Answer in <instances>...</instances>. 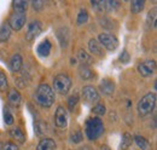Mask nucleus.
<instances>
[{"label":"nucleus","mask_w":157,"mask_h":150,"mask_svg":"<svg viewBox=\"0 0 157 150\" xmlns=\"http://www.w3.org/2000/svg\"><path fill=\"white\" fill-rule=\"evenodd\" d=\"M56 149V142L51 138H42L39 142L36 150H55Z\"/></svg>","instance_id":"15"},{"label":"nucleus","mask_w":157,"mask_h":150,"mask_svg":"<svg viewBox=\"0 0 157 150\" xmlns=\"http://www.w3.org/2000/svg\"><path fill=\"white\" fill-rule=\"evenodd\" d=\"M104 133V124L99 117H91L86 121V136L90 140H96Z\"/></svg>","instance_id":"2"},{"label":"nucleus","mask_w":157,"mask_h":150,"mask_svg":"<svg viewBox=\"0 0 157 150\" xmlns=\"http://www.w3.org/2000/svg\"><path fill=\"white\" fill-rule=\"evenodd\" d=\"M21 101H22V97H21L20 92L16 89L10 90V92H9V102H10V104H12L13 107H18L21 104Z\"/></svg>","instance_id":"19"},{"label":"nucleus","mask_w":157,"mask_h":150,"mask_svg":"<svg viewBox=\"0 0 157 150\" xmlns=\"http://www.w3.org/2000/svg\"><path fill=\"white\" fill-rule=\"evenodd\" d=\"M55 122H56V126L59 128H67V126H68V114H67V110L63 107L57 108L56 114H55Z\"/></svg>","instance_id":"9"},{"label":"nucleus","mask_w":157,"mask_h":150,"mask_svg":"<svg viewBox=\"0 0 157 150\" xmlns=\"http://www.w3.org/2000/svg\"><path fill=\"white\" fill-rule=\"evenodd\" d=\"M4 150H18V147L12 142H6L4 144Z\"/></svg>","instance_id":"36"},{"label":"nucleus","mask_w":157,"mask_h":150,"mask_svg":"<svg viewBox=\"0 0 157 150\" xmlns=\"http://www.w3.org/2000/svg\"><path fill=\"white\" fill-rule=\"evenodd\" d=\"M10 137L12 139H15L16 142L21 143V144L25 142V134L23 133V131L21 130L20 127H12L10 130Z\"/></svg>","instance_id":"17"},{"label":"nucleus","mask_w":157,"mask_h":150,"mask_svg":"<svg viewBox=\"0 0 157 150\" xmlns=\"http://www.w3.org/2000/svg\"><path fill=\"white\" fill-rule=\"evenodd\" d=\"M22 65H23V58H22L21 55L16 53V55H13L11 57L10 63H9V68H10L11 72H13V73L20 72L22 69Z\"/></svg>","instance_id":"12"},{"label":"nucleus","mask_w":157,"mask_h":150,"mask_svg":"<svg viewBox=\"0 0 157 150\" xmlns=\"http://www.w3.org/2000/svg\"><path fill=\"white\" fill-rule=\"evenodd\" d=\"M92 7L94 10H97L98 12L104 11V1H101V0H93L92 1Z\"/></svg>","instance_id":"33"},{"label":"nucleus","mask_w":157,"mask_h":150,"mask_svg":"<svg viewBox=\"0 0 157 150\" xmlns=\"http://www.w3.org/2000/svg\"><path fill=\"white\" fill-rule=\"evenodd\" d=\"M7 87H9V85H7V76H6V74L4 72L0 70V92L6 91Z\"/></svg>","instance_id":"28"},{"label":"nucleus","mask_w":157,"mask_h":150,"mask_svg":"<svg viewBox=\"0 0 157 150\" xmlns=\"http://www.w3.org/2000/svg\"><path fill=\"white\" fill-rule=\"evenodd\" d=\"M138 72L139 74L144 77H147V76H151L156 72V62L154 59H146L144 62H141L139 65H138Z\"/></svg>","instance_id":"7"},{"label":"nucleus","mask_w":157,"mask_h":150,"mask_svg":"<svg viewBox=\"0 0 157 150\" xmlns=\"http://www.w3.org/2000/svg\"><path fill=\"white\" fill-rule=\"evenodd\" d=\"M4 120H5L6 125H12L13 124V115L7 107H5V109H4Z\"/></svg>","instance_id":"31"},{"label":"nucleus","mask_w":157,"mask_h":150,"mask_svg":"<svg viewBox=\"0 0 157 150\" xmlns=\"http://www.w3.org/2000/svg\"><path fill=\"white\" fill-rule=\"evenodd\" d=\"M87 21H88V12H87V10L81 9L78 11V17H76V23H78V26H81V24L87 23Z\"/></svg>","instance_id":"26"},{"label":"nucleus","mask_w":157,"mask_h":150,"mask_svg":"<svg viewBox=\"0 0 157 150\" xmlns=\"http://www.w3.org/2000/svg\"><path fill=\"white\" fill-rule=\"evenodd\" d=\"M11 37V28L7 23L1 24L0 27V42H5L7 41Z\"/></svg>","instance_id":"20"},{"label":"nucleus","mask_w":157,"mask_h":150,"mask_svg":"<svg viewBox=\"0 0 157 150\" xmlns=\"http://www.w3.org/2000/svg\"><path fill=\"white\" fill-rule=\"evenodd\" d=\"M51 49H52V45L48 40H45L42 42H40L36 51H38V55L41 57H47L51 52Z\"/></svg>","instance_id":"16"},{"label":"nucleus","mask_w":157,"mask_h":150,"mask_svg":"<svg viewBox=\"0 0 157 150\" xmlns=\"http://www.w3.org/2000/svg\"><path fill=\"white\" fill-rule=\"evenodd\" d=\"M0 150H4V144L0 142Z\"/></svg>","instance_id":"39"},{"label":"nucleus","mask_w":157,"mask_h":150,"mask_svg":"<svg viewBox=\"0 0 157 150\" xmlns=\"http://www.w3.org/2000/svg\"><path fill=\"white\" fill-rule=\"evenodd\" d=\"M104 150H109V149H108V148H106V147H105V145H104Z\"/></svg>","instance_id":"40"},{"label":"nucleus","mask_w":157,"mask_h":150,"mask_svg":"<svg viewBox=\"0 0 157 150\" xmlns=\"http://www.w3.org/2000/svg\"><path fill=\"white\" fill-rule=\"evenodd\" d=\"M92 112H94V114H97V115H104L105 112H106V109H105V105H104L103 103H99V104H97V105L92 109Z\"/></svg>","instance_id":"34"},{"label":"nucleus","mask_w":157,"mask_h":150,"mask_svg":"<svg viewBox=\"0 0 157 150\" xmlns=\"http://www.w3.org/2000/svg\"><path fill=\"white\" fill-rule=\"evenodd\" d=\"M78 102V94H73V96H70V97L68 98V108H69V110H70V112H73V110L75 109V107H76Z\"/></svg>","instance_id":"30"},{"label":"nucleus","mask_w":157,"mask_h":150,"mask_svg":"<svg viewBox=\"0 0 157 150\" xmlns=\"http://www.w3.org/2000/svg\"><path fill=\"white\" fill-rule=\"evenodd\" d=\"M78 59L80 61L81 65H87V67H88V65L92 63V57L90 56L86 51H83V50H81V51L78 52Z\"/></svg>","instance_id":"24"},{"label":"nucleus","mask_w":157,"mask_h":150,"mask_svg":"<svg viewBox=\"0 0 157 150\" xmlns=\"http://www.w3.org/2000/svg\"><path fill=\"white\" fill-rule=\"evenodd\" d=\"M46 124L45 122H36L35 124V131H36V134L38 136H42L45 132H46Z\"/></svg>","instance_id":"32"},{"label":"nucleus","mask_w":157,"mask_h":150,"mask_svg":"<svg viewBox=\"0 0 157 150\" xmlns=\"http://www.w3.org/2000/svg\"><path fill=\"white\" fill-rule=\"evenodd\" d=\"M53 89L59 94H67L71 89V79L67 74H58L53 79Z\"/></svg>","instance_id":"4"},{"label":"nucleus","mask_w":157,"mask_h":150,"mask_svg":"<svg viewBox=\"0 0 157 150\" xmlns=\"http://www.w3.org/2000/svg\"><path fill=\"white\" fill-rule=\"evenodd\" d=\"M56 35H57V39H58L60 47L65 49V47L69 45V40H70L69 29H68L67 27H62V28H59L58 30L56 32Z\"/></svg>","instance_id":"11"},{"label":"nucleus","mask_w":157,"mask_h":150,"mask_svg":"<svg viewBox=\"0 0 157 150\" xmlns=\"http://www.w3.org/2000/svg\"><path fill=\"white\" fill-rule=\"evenodd\" d=\"M33 7L35 9V11L40 12V11L42 10V7H44V2H42L41 0H38V1H33Z\"/></svg>","instance_id":"38"},{"label":"nucleus","mask_w":157,"mask_h":150,"mask_svg":"<svg viewBox=\"0 0 157 150\" xmlns=\"http://www.w3.org/2000/svg\"><path fill=\"white\" fill-rule=\"evenodd\" d=\"M35 102L42 108H50L53 103H55V92L53 90L46 85V84H41L38 86L35 94H34Z\"/></svg>","instance_id":"1"},{"label":"nucleus","mask_w":157,"mask_h":150,"mask_svg":"<svg viewBox=\"0 0 157 150\" xmlns=\"http://www.w3.org/2000/svg\"><path fill=\"white\" fill-rule=\"evenodd\" d=\"M27 21V15L24 11H13L9 18V26L11 30H21Z\"/></svg>","instance_id":"5"},{"label":"nucleus","mask_w":157,"mask_h":150,"mask_svg":"<svg viewBox=\"0 0 157 150\" xmlns=\"http://www.w3.org/2000/svg\"><path fill=\"white\" fill-rule=\"evenodd\" d=\"M120 62L121 63H128L129 62V55H128V52L124 50V51H122V53H121V56H120Z\"/></svg>","instance_id":"35"},{"label":"nucleus","mask_w":157,"mask_h":150,"mask_svg":"<svg viewBox=\"0 0 157 150\" xmlns=\"http://www.w3.org/2000/svg\"><path fill=\"white\" fill-rule=\"evenodd\" d=\"M156 18H157L156 9L150 10V12L147 14V17H146V27H147V29H154L156 27Z\"/></svg>","instance_id":"21"},{"label":"nucleus","mask_w":157,"mask_h":150,"mask_svg":"<svg viewBox=\"0 0 157 150\" xmlns=\"http://www.w3.org/2000/svg\"><path fill=\"white\" fill-rule=\"evenodd\" d=\"M134 142L137 143V145L139 147V149L141 150H147L150 148V142L146 139V138H144L143 136H134Z\"/></svg>","instance_id":"23"},{"label":"nucleus","mask_w":157,"mask_h":150,"mask_svg":"<svg viewBox=\"0 0 157 150\" xmlns=\"http://www.w3.org/2000/svg\"><path fill=\"white\" fill-rule=\"evenodd\" d=\"M88 50L92 55L98 57H104V51H103V47L98 42V40L96 39H91L88 41Z\"/></svg>","instance_id":"13"},{"label":"nucleus","mask_w":157,"mask_h":150,"mask_svg":"<svg viewBox=\"0 0 157 150\" xmlns=\"http://www.w3.org/2000/svg\"><path fill=\"white\" fill-rule=\"evenodd\" d=\"M82 98L86 103H96L99 99V93L96 87L93 86H85L82 89Z\"/></svg>","instance_id":"8"},{"label":"nucleus","mask_w":157,"mask_h":150,"mask_svg":"<svg viewBox=\"0 0 157 150\" xmlns=\"http://www.w3.org/2000/svg\"><path fill=\"white\" fill-rule=\"evenodd\" d=\"M98 42L103 45L108 51H115L118 46L117 38L110 33H100L98 35Z\"/></svg>","instance_id":"6"},{"label":"nucleus","mask_w":157,"mask_h":150,"mask_svg":"<svg viewBox=\"0 0 157 150\" xmlns=\"http://www.w3.org/2000/svg\"><path fill=\"white\" fill-rule=\"evenodd\" d=\"M132 140H133V137H132L128 132L123 133L122 139H121V144H120V150H127L128 149V148L131 147V144H132Z\"/></svg>","instance_id":"22"},{"label":"nucleus","mask_w":157,"mask_h":150,"mask_svg":"<svg viewBox=\"0 0 157 150\" xmlns=\"http://www.w3.org/2000/svg\"><path fill=\"white\" fill-rule=\"evenodd\" d=\"M12 6H13V11H24L25 12V10L28 7V2L24 0H16V1H13Z\"/></svg>","instance_id":"27"},{"label":"nucleus","mask_w":157,"mask_h":150,"mask_svg":"<svg viewBox=\"0 0 157 150\" xmlns=\"http://www.w3.org/2000/svg\"><path fill=\"white\" fill-rule=\"evenodd\" d=\"M82 133H81V131H78L76 133H74L73 134V138H71V140L74 142V143H80L81 140H82Z\"/></svg>","instance_id":"37"},{"label":"nucleus","mask_w":157,"mask_h":150,"mask_svg":"<svg viewBox=\"0 0 157 150\" xmlns=\"http://www.w3.org/2000/svg\"><path fill=\"white\" fill-rule=\"evenodd\" d=\"M156 105V94L155 93H146L139 102L137 105L138 114L140 116H146L155 109Z\"/></svg>","instance_id":"3"},{"label":"nucleus","mask_w":157,"mask_h":150,"mask_svg":"<svg viewBox=\"0 0 157 150\" xmlns=\"http://www.w3.org/2000/svg\"><path fill=\"white\" fill-rule=\"evenodd\" d=\"M118 6L120 4L117 1H110V0L104 1V11H115Z\"/></svg>","instance_id":"29"},{"label":"nucleus","mask_w":157,"mask_h":150,"mask_svg":"<svg viewBox=\"0 0 157 150\" xmlns=\"http://www.w3.org/2000/svg\"><path fill=\"white\" fill-rule=\"evenodd\" d=\"M144 6H145V1H143V0H134L131 4V11L133 14H139L144 9Z\"/></svg>","instance_id":"25"},{"label":"nucleus","mask_w":157,"mask_h":150,"mask_svg":"<svg viewBox=\"0 0 157 150\" xmlns=\"http://www.w3.org/2000/svg\"><path fill=\"white\" fill-rule=\"evenodd\" d=\"M78 75L82 80H92L93 76H94V73L91 70L90 67L87 65H80L78 67Z\"/></svg>","instance_id":"18"},{"label":"nucleus","mask_w":157,"mask_h":150,"mask_svg":"<svg viewBox=\"0 0 157 150\" xmlns=\"http://www.w3.org/2000/svg\"><path fill=\"white\" fill-rule=\"evenodd\" d=\"M99 87H100V91L106 96H111L115 91V84L109 79H103Z\"/></svg>","instance_id":"14"},{"label":"nucleus","mask_w":157,"mask_h":150,"mask_svg":"<svg viewBox=\"0 0 157 150\" xmlns=\"http://www.w3.org/2000/svg\"><path fill=\"white\" fill-rule=\"evenodd\" d=\"M41 33V23L39 21H33L29 26H28V30L25 33V39L28 41H33L35 38Z\"/></svg>","instance_id":"10"}]
</instances>
